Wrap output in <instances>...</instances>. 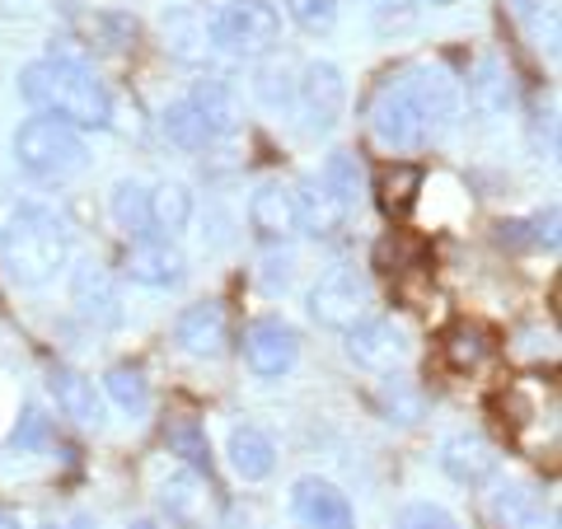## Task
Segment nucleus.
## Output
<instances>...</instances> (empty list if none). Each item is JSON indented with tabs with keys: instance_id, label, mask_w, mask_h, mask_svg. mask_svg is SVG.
<instances>
[{
	"instance_id": "obj_1",
	"label": "nucleus",
	"mask_w": 562,
	"mask_h": 529,
	"mask_svg": "<svg viewBox=\"0 0 562 529\" xmlns=\"http://www.w3.org/2000/svg\"><path fill=\"white\" fill-rule=\"evenodd\" d=\"M20 94L43 117H57L66 127H109L113 99L94 80L90 66H61V61H33L20 76Z\"/></svg>"
},
{
	"instance_id": "obj_2",
	"label": "nucleus",
	"mask_w": 562,
	"mask_h": 529,
	"mask_svg": "<svg viewBox=\"0 0 562 529\" xmlns=\"http://www.w3.org/2000/svg\"><path fill=\"white\" fill-rule=\"evenodd\" d=\"M0 262L20 286H43L70 262V230L52 206L29 202L0 230Z\"/></svg>"
},
{
	"instance_id": "obj_3",
	"label": "nucleus",
	"mask_w": 562,
	"mask_h": 529,
	"mask_svg": "<svg viewBox=\"0 0 562 529\" xmlns=\"http://www.w3.org/2000/svg\"><path fill=\"white\" fill-rule=\"evenodd\" d=\"M14 155H20V165L29 173H38L47 183H61L70 173H80L90 165V150H85V140L76 127H66L57 117H29L20 132H14Z\"/></svg>"
},
{
	"instance_id": "obj_4",
	"label": "nucleus",
	"mask_w": 562,
	"mask_h": 529,
	"mask_svg": "<svg viewBox=\"0 0 562 529\" xmlns=\"http://www.w3.org/2000/svg\"><path fill=\"white\" fill-rule=\"evenodd\" d=\"M281 38V14L268 0H231L211 20V43L225 47L231 57H262Z\"/></svg>"
},
{
	"instance_id": "obj_5",
	"label": "nucleus",
	"mask_w": 562,
	"mask_h": 529,
	"mask_svg": "<svg viewBox=\"0 0 562 529\" xmlns=\"http://www.w3.org/2000/svg\"><path fill=\"white\" fill-rule=\"evenodd\" d=\"M371 132H375V140L384 150H417L436 136L431 122L422 117L417 99L408 94V85H403L398 76L390 85H380V94L371 103Z\"/></svg>"
},
{
	"instance_id": "obj_6",
	"label": "nucleus",
	"mask_w": 562,
	"mask_h": 529,
	"mask_svg": "<svg viewBox=\"0 0 562 529\" xmlns=\"http://www.w3.org/2000/svg\"><path fill=\"white\" fill-rule=\"evenodd\" d=\"M366 309H371V286H366V277L357 268H333L310 291V314L333 333L357 328L366 319Z\"/></svg>"
},
{
	"instance_id": "obj_7",
	"label": "nucleus",
	"mask_w": 562,
	"mask_h": 529,
	"mask_svg": "<svg viewBox=\"0 0 562 529\" xmlns=\"http://www.w3.org/2000/svg\"><path fill=\"white\" fill-rule=\"evenodd\" d=\"M295 109H301V122L310 136H324L338 127V117L347 109V80L333 61H310L295 80Z\"/></svg>"
},
{
	"instance_id": "obj_8",
	"label": "nucleus",
	"mask_w": 562,
	"mask_h": 529,
	"mask_svg": "<svg viewBox=\"0 0 562 529\" xmlns=\"http://www.w3.org/2000/svg\"><path fill=\"white\" fill-rule=\"evenodd\" d=\"M398 80L408 85V94L417 99L422 117L431 122V132H441V127H450V122L460 117V109H464V90H460V80H454L441 61H417V66L403 70Z\"/></svg>"
},
{
	"instance_id": "obj_9",
	"label": "nucleus",
	"mask_w": 562,
	"mask_h": 529,
	"mask_svg": "<svg viewBox=\"0 0 562 529\" xmlns=\"http://www.w3.org/2000/svg\"><path fill=\"white\" fill-rule=\"evenodd\" d=\"M347 357L361 370L390 375V370H398L413 357V342L394 319H361L357 328H347Z\"/></svg>"
},
{
	"instance_id": "obj_10",
	"label": "nucleus",
	"mask_w": 562,
	"mask_h": 529,
	"mask_svg": "<svg viewBox=\"0 0 562 529\" xmlns=\"http://www.w3.org/2000/svg\"><path fill=\"white\" fill-rule=\"evenodd\" d=\"M295 357H301V333H295L286 319H272L268 314V319L249 324V333H244V361H249V370L262 380L286 375L295 365Z\"/></svg>"
},
{
	"instance_id": "obj_11",
	"label": "nucleus",
	"mask_w": 562,
	"mask_h": 529,
	"mask_svg": "<svg viewBox=\"0 0 562 529\" xmlns=\"http://www.w3.org/2000/svg\"><path fill=\"white\" fill-rule=\"evenodd\" d=\"M291 516L295 529H357L347 497L324 479H301L291 487Z\"/></svg>"
},
{
	"instance_id": "obj_12",
	"label": "nucleus",
	"mask_w": 562,
	"mask_h": 529,
	"mask_svg": "<svg viewBox=\"0 0 562 529\" xmlns=\"http://www.w3.org/2000/svg\"><path fill=\"white\" fill-rule=\"evenodd\" d=\"M122 272L140 281V286L169 291L188 277V258L173 249L169 239H136V244H127V254H122Z\"/></svg>"
},
{
	"instance_id": "obj_13",
	"label": "nucleus",
	"mask_w": 562,
	"mask_h": 529,
	"mask_svg": "<svg viewBox=\"0 0 562 529\" xmlns=\"http://www.w3.org/2000/svg\"><path fill=\"white\" fill-rule=\"evenodd\" d=\"M173 338H179V347L188 357H221L225 338H231V328H225V305H216V300L188 305L179 314V324H173Z\"/></svg>"
},
{
	"instance_id": "obj_14",
	"label": "nucleus",
	"mask_w": 562,
	"mask_h": 529,
	"mask_svg": "<svg viewBox=\"0 0 562 529\" xmlns=\"http://www.w3.org/2000/svg\"><path fill=\"white\" fill-rule=\"evenodd\" d=\"M441 469L450 473L454 483L479 487V483H487L492 473H497V450H492L483 436H473V431H454V436L441 440Z\"/></svg>"
},
{
	"instance_id": "obj_15",
	"label": "nucleus",
	"mask_w": 562,
	"mask_h": 529,
	"mask_svg": "<svg viewBox=\"0 0 562 529\" xmlns=\"http://www.w3.org/2000/svg\"><path fill=\"white\" fill-rule=\"evenodd\" d=\"M249 225L262 239H291L301 230V202L286 183H262L249 202Z\"/></svg>"
},
{
	"instance_id": "obj_16",
	"label": "nucleus",
	"mask_w": 562,
	"mask_h": 529,
	"mask_svg": "<svg viewBox=\"0 0 562 529\" xmlns=\"http://www.w3.org/2000/svg\"><path fill=\"white\" fill-rule=\"evenodd\" d=\"M70 300H76V309H80L90 324H99V328H113V324L122 319L113 277L103 272V268H94V262L76 268V277H70Z\"/></svg>"
},
{
	"instance_id": "obj_17",
	"label": "nucleus",
	"mask_w": 562,
	"mask_h": 529,
	"mask_svg": "<svg viewBox=\"0 0 562 529\" xmlns=\"http://www.w3.org/2000/svg\"><path fill=\"white\" fill-rule=\"evenodd\" d=\"M47 390H52L57 408H61L70 421H80V427H99V421H103V403H99V394H94V380H85L80 370L52 365V370H47Z\"/></svg>"
},
{
	"instance_id": "obj_18",
	"label": "nucleus",
	"mask_w": 562,
	"mask_h": 529,
	"mask_svg": "<svg viewBox=\"0 0 562 529\" xmlns=\"http://www.w3.org/2000/svg\"><path fill=\"white\" fill-rule=\"evenodd\" d=\"M225 454H231V469L239 473L244 483H262V479H268V473L277 469V446H272V436L258 431V427H235Z\"/></svg>"
},
{
	"instance_id": "obj_19",
	"label": "nucleus",
	"mask_w": 562,
	"mask_h": 529,
	"mask_svg": "<svg viewBox=\"0 0 562 529\" xmlns=\"http://www.w3.org/2000/svg\"><path fill=\"white\" fill-rule=\"evenodd\" d=\"M492 516H497L502 529H553V510H543L539 492L520 487V483H506L497 497H492Z\"/></svg>"
},
{
	"instance_id": "obj_20",
	"label": "nucleus",
	"mask_w": 562,
	"mask_h": 529,
	"mask_svg": "<svg viewBox=\"0 0 562 529\" xmlns=\"http://www.w3.org/2000/svg\"><path fill=\"white\" fill-rule=\"evenodd\" d=\"M188 103L198 109V117L206 122L211 136L235 132V122H239V94L225 80H198V90L188 94Z\"/></svg>"
},
{
	"instance_id": "obj_21",
	"label": "nucleus",
	"mask_w": 562,
	"mask_h": 529,
	"mask_svg": "<svg viewBox=\"0 0 562 529\" xmlns=\"http://www.w3.org/2000/svg\"><path fill=\"white\" fill-rule=\"evenodd\" d=\"M441 351H446V361L450 370H483L487 357H492V333L483 324H473V319H460V324H450L446 328V338H441Z\"/></svg>"
},
{
	"instance_id": "obj_22",
	"label": "nucleus",
	"mask_w": 562,
	"mask_h": 529,
	"mask_svg": "<svg viewBox=\"0 0 562 529\" xmlns=\"http://www.w3.org/2000/svg\"><path fill=\"white\" fill-rule=\"evenodd\" d=\"M192 221V192L183 183H160L146 192V225L160 235H179Z\"/></svg>"
},
{
	"instance_id": "obj_23",
	"label": "nucleus",
	"mask_w": 562,
	"mask_h": 529,
	"mask_svg": "<svg viewBox=\"0 0 562 529\" xmlns=\"http://www.w3.org/2000/svg\"><path fill=\"white\" fill-rule=\"evenodd\" d=\"M295 202H301V230L314 235V239L338 235V230H342V221H347V211H351V206H342L338 198H333V192H328L319 179H314Z\"/></svg>"
},
{
	"instance_id": "obj_24",
	"label": "nucleus",
	"mask_w": 562,
	"mask_h": 529,
	"mask_svg": "<svg viewBox=\"0 0 562 529\" xmlns=\"http://www.w3.org/2000/svg\"><path fill=\"white\" fill-rule=\"evenodd\" d=\"M160 502L165 510L179 525H198L202 520V510H206V483L198 479V469H179V473H169L165 487H160Z\"/></svg>"
},
{
	"instance_id": "obj_25",
	"label": "nucleus",
	"mask_w": 562,
	"mask_h": 529,
	"mask_svg": "<svg viewBox=\"0 0 562 529\" xmlns=\"http://www.w3.org/2000/svg\"><path fill=\"white\" fill-rule=\"evenodd\" d=\"M319 183L338 198L342 206H357L361 202V183H366V173H361V160L351 150H333L324 169H319Z\"/></svg>"
},
{
	"instance_id": "obj_26",
	"label": "nucleus",
	"mask_w": 562,
	"mask_h": 529,
	"mask_svg": "<svg viewBox=\"0 0 562 529\" xmlns=\"http://www.w3.org/2000/svg\"><path fill=\"white\" fill-rule=\"evenodd\" d=\"M160 132H165V136H169V140H173V146H179V150H206L211 140H216V136L206 132V122L198 117V109H192L188 99L169 103V109H165V117H160Z\"/></svg>"
},
{
	"instance_id": "obj_27",
	"label": "nucleus",
	"mask_w": 562,
	"mask_h": 529,
	"mask_svg": "<svg viewBox=\"0 0 562 529\" xmlns=\"http://www.w3.org/2000/svg\"><path fill=\"white\" fill-rule=\"evenodd\" d=\"M103 390H109V398L127 417H146L150 413V384H146V375H140L136 365H113L109 380H103Z\"/></svg>"
},
{
	"instance_id": "obj_28",
	"label": "nucleus",
	"mask_w": 562,
	"mask_h": 529,
	"mask_svg": "<svg viewBox=\"0 0 562 529\" xmlns=\"http://www.w3.org/2000/svg\"><path fill=\"white\" fill-rule=\"evenodd\" d=\"M165 446H169L173 454H183L192 469H206V473H211V446H206V431H202L198 417H169Z\"/></svg>"
},
{
	"instance_id": "obj_29",
	"label": "nucleus",
	"mask_w": 562,
	"mask_h": 529,
	"mask_svg": "<svg viewBox=\"0 0 562 529\" xmlns=\"http://www.w3.org/2000/svg\"><path fill=\"white\" fill-rule=\"evenodd\" d=\"M469 99H473V109L487 113V117L506 113L512 109V80H506V70L497 61H483V70L469 85Z\"/></svg>"
},
{
	"instance_id": "obj_30",
	"label": "nucleus",
	"mask_w": 562,
	"mask_h": 529,
	"mask_svg": "<svg viewBox=\"0 0 562 529\" xmlns=\"http://www.w3.org/2000/svg\"><path fill=\"white\" fill-rule=\"evenodd\" d=\"M422 192V169L417 165H390L380 173V202L390 216H398V211H408L417 202Z\"/></svg>"
},
{
	"instance_id": "obj_31",
	"label": "nucleus",
	"mask_w": 562,
	"mask_h": 529,
	"mask_svg": "<svg viewBox=\"0 0 562 529\" xmlns=\"http://www.w3.org/2000/svg\"><path fill=\"white\" fill-rule=\"evenodd\" d=\"M109 202H113V221H117L127 235L146 230V188H140L136 179H117Z\"/></svg>"
},
{
	"instance_id": "obj_32",
	"label": "nucleus",
	"mask_w": 562,
	"mask_h": 529,
	"mask_svg": "<svg viewBox=\"0 0 562 529\" xmlns=\"http://www.w3.org/2000/svg\"><path fill=\"white\" fill-rule=\"evenodd\" d=\"M254 90H258V99L268 103V109H291V103H295V76H291V66H268L254 80Z\"/></svg>"
},
{
	"instance_id": "obj_33",
	"label": "nucleus",
	"mask_w": 562,
	"mask_h": 529,
	"mask_svg": "<svg viewBox=\"0 0 562 529\" xmlns=\"http://www.w3.org/2000/svg\"><path fill=\"white\" fill-rule=\"evenodd\" d=\"M394 529H460L454 525V516L446 506H436V502H408L394 516Z\"/></svg>"
},
{
	"instance_id": "obj_34",
	"label": "nucleus",
	"mask_w": 562,
	"mask_h": 529,
	"mask_svg": "<svg viewBox=\"0 0 562 529\" xmlns=\"http://www.w3.org/2000/svg\"><path fill=\"white\" fill-rule=\"evenodd\" d=\"M286 10H291V20L310 33H328L338 24V0H286Z\"/></svg>"
},
{
	"instance_id": "obj_35",
	"label": "nucleus",
	"mask_w": 562,
	"mask_h": 529,
	"mask_svg": "<svg viewBox=\"0 0 562 529\" xmlns=\"http://www.w3.org/2000/svg\"><path fill=\"white\" fill-rule=\"evenodd\" d=\"M380 398H384V413H390V421H417V417H422V398L408 390V384L390 380Z\"/></svg>"
},
{
	"instance_id": "obj_36",
	"label": "nucleus",
	"mask_w": 562,
	"mask_h": 529,
	"mask_svg": "<svg viewBox=\"0 0 562 529\" xmlns=\"http://www.w3.org/2000/svg\"><path fill=\"white\" fill-rule=\"evenodd\" d=\"M94 29L109 33V38H103V47H113V52H122V47L136 43V20H127V14H94Z\"/></svg>"
},
{
	"instance_id": "obj_37",
	"label": "nucleus",
	"mask_w": 562,
	"mask_h": 529,
	"mask_svg": "<svg viewBox=\"0 0 562 529\" xmlns=\"http://www.w3.org/2000/svg\"><path fill=\"white\" fill-rule=\"evenodd\" d=\"M43 440H47V417H43L38 408H24V421L14 427L10 446H14V450H33V446H43Z\"/></svg>"
},
{
	"instance_id": "obj_38",
	"label": "nucleus",
	"mask_w": 562,
	"mask_h": 529,
	"mask_svg": "<svg viewBox=\"0 0 562 529\" xmlns=\"http://www.w3.org/2000/svg\"><path fill=\"white\" fill-rule=\"evenodd\" d=\"M520 342L525 347H516L520 351V357H549V351H553V333H520Z\"/></svg>"
},
{
	"instance_id": "obj_39",
	"label": "nucleus",
	"mask_w": 562,
	"mask_h": 529,
	"mask_svg": "<svg viewBox=\"0 0 562 529\" xmlns=\"http://www.w3.org/2000/svg\"><path fill=\"white\" fill-rule=\"evenodd\" d=\"M535 244H549V249H558V206H549V216L535 221Z\"/></svg>"
},
{
	"instance_id": "obj_40",
	"label": "nucleus",
	"mask_w": 562,
	"mask_h": 529,
	"mask_svg": "<svg viewBox=\"0 0 562 529\" xmlns=\"http://www.w3.org/2000/svg\"><path fill=\"white\" fill-rule=\"evenodd\" d=\"M262 268H268V272H262V281H268L272 291H277V286H286V281H291V258H268Z\"/></svg>"
},
{
	"instance_id": "obj_41",
	"label": "nucleus",
	"mask_w": 562,
	"mask_h": 529,
	"mask_svg": "<svg viewBox=\"0 0 562 529\" xmlns=\"http://www.w3.org/2000/svg\"><path fill=\"white\" fill-rule=\"evenodd\" d=\"M47 529H99L90 516H70V520H61V525H47Z\"/></svg>"
},
{
	"instance_id": "obj_42",
	"label": "nucleus",
	"mask_w": 562,
	"mask_h": 529,
	"mask_svg": "<svg viewBox=\"0 0 562 529\" xmlns=\"http://www.w3.org/2000/svg\"><path fill=\"white\" fill-rule=\"evenodd\" d=\"M0 529H20V525H14L10 516H0Z\"/></svg>"
},
{
	"instance_id": "obj_43",
	"label": "nucleus",
	"mask_w": 562,
	"mask_h": 529,
	"mask_svg": "<svg viewBox=\"0 0 562 529\" xmlns=\"http://www.w3.org/2000/svg\"><path fill=\"white\" fill-rule=\"evenodd\" d=\"M127 529H155V525H150V520H136V525H127Z\"/></svg>"
},
{
	"instance_id": "obj_44",
	"label": "nucleus",
	"mask_w": 562,
	"mask_h": 529,
	"mask_svg": "<svg viewBox=\"0 0 562 529\" xmlns=\"http://www.w3.org/2000/svg\"><path fill=\"white\" fill-rule=\"evenodd\" d=\"M422 5H436V10H441V5H450V0H422Z\"/></svg>"
}]
</instances>
